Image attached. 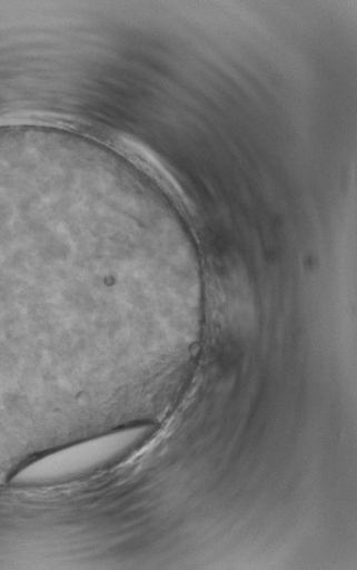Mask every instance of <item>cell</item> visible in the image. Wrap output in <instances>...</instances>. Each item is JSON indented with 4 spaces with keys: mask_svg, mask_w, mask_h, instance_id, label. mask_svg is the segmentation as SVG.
Returning <instances> with one entry per match:
<instances>
[{
    "mask_svg": "<svg viewBox=\"0 0 357 570\" xmlns=\"http://www.w3.org/2000/svg\"><path fill=\"white\" fill-rule=\"evenodd\" d=\"M149 425L135 426L47 454L21 469L13 483L48 484L76 479L128 455L151 436Z\"/></svg>",
    "mask_w": 357,
    "mask_h": 570,
    "instance_id": "cell-1",
    "label": "cell"
}]
</instances>
